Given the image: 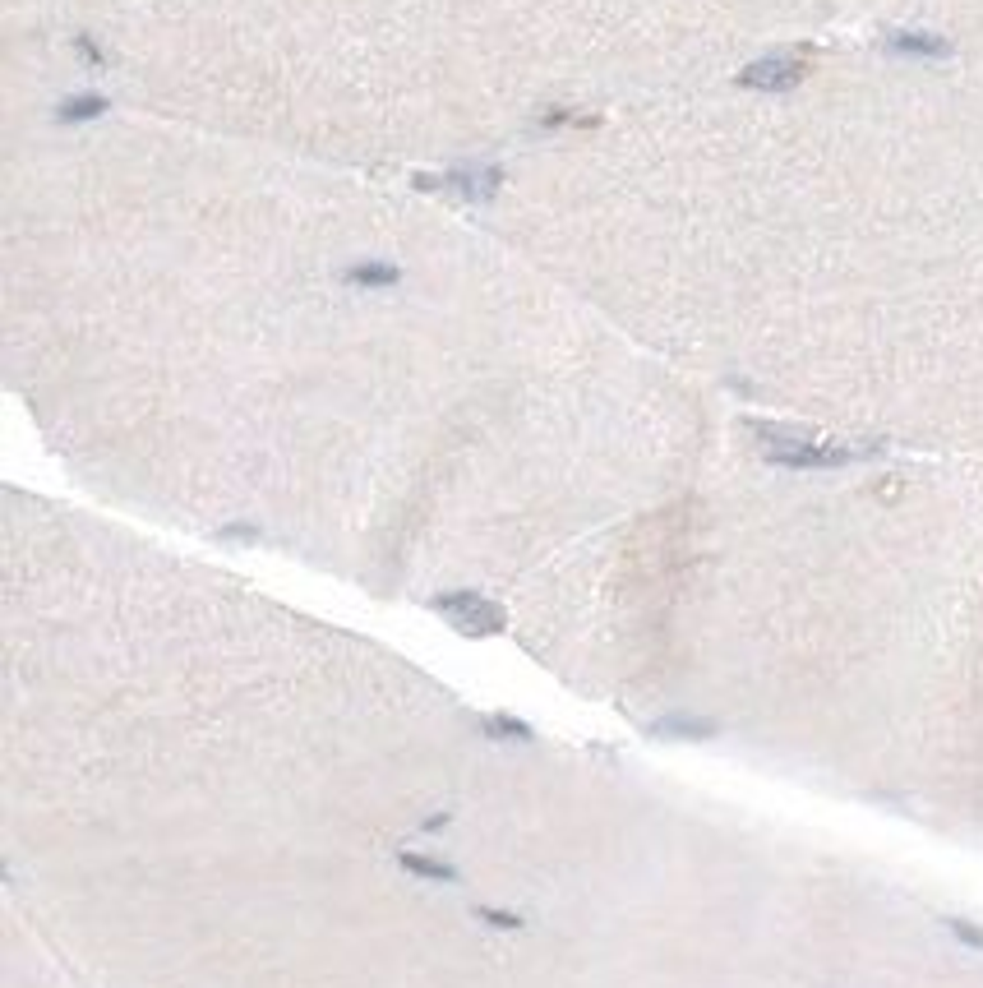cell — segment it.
<instances>
[{
    "mask_svg": "<svg viewBox=\"0 0 983 988\" xmlns=\"http://www.w3.org/2000/svg\"><path fill=\"white\" fill-rule=\"evenodd\" d=\"M799 79H804V61H794V56H767V61H753L744 74H739L744 88H767V93L794 88Z\"/></svg>",
    "mask_w": 983,
    "mask_h": 988,
    "instance_id": "cell-1",
    "label": "cell"
},
{
    "mask_svg": "<svg viewBox=\"0 0 983 988\" xmlns=\"http://www.w3.org/2000/svg\"><path fill=\"white\" fill-rule=\"evenodd\" d=\"M887 47L900 51V56H947V37L933 33H887Z\"/></svg>",
    "mask_w": 983,
    "mask_h": 988,
    "instance_id": "cell-2",
    "label": "cell"
}]
</instances>
